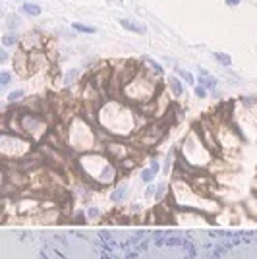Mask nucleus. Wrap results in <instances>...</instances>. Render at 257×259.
<instances>
[{"label":"nucleus","mask_w":257,"mask_h":259,"mask_svg":"<svg viewBox=\"0 0 257 259\" xmlns=\"http://www.w3.org/2000/svg\"><path fill=\"white\" fill-rule=\"evenodd\" d=\"M126 195H128V184L120 182L116 188H114V192L110 194V199L118 203V201H124V199H126Z\"/></svg>","instance_id":"obj_15"},{"label":"nucleus","mask_w":257,"mask_h":259,"mask_svg":"<svg viewBox=\"0 0 257 259\" xmlns=\"http://www.w3.org/2000/svg\"><path fill=\"white\" fill-rule=\"evenodd\" d=\"M159 170H161V162L159 161H151V164L147 166V168H143L140 172V178L141 182L145 184H151L155 178H157V174H159Z\"/></svg>","instance_id":"obj_12"},{"label":"nucleus","mask_w":257,"mask_h":259,"mask_svg":"<svg viewBox=\"0 0 257 259\" xmlns=\"http://www.w3.org/2000/svg\"><path fill=\"white\" fill-rule=\"evenodd\" d=\"M54 132L58 134V140L62 141V145L74 153L75 157L89 151H101L99 147L101 132L93 118H89L85 114H72L62 130H54Z\"/></svg>","instance_id":"obj_2"},{"label":"nucleus","mask_w":257,"mask_h":259,"mask_svg":"<svg viewBox=\"0 0 257 259\" xmlns=\"http://www.w3.org/2000/svg\"><path fill=\"white\" fill-rule=\"evenodd\" d=\"M178 161L193 170H205L215 162V153L209 149V145L203 141L197 128L190 130V134L184 138Z\"/></svg>","instance_id":"obj_7"},{"label":"nucleus","mask_w":257,"mask_h":259,"mask_svg":"<svg viewBox=\"0 0 257 259\" xmlns=\"http://www.w3.org/2000/svg\"><path fill=\"white\" fill-rule=\"evenodd\" d=\"M253 192H257V176H255V184H253Z\"/></svg>","instance_id":"obj_32"},{"label":"nucleus","mask_w":257,"mask_h":259,"mask_svg":"<svg viewBox=\"0 0 257 259\" xmlns=\"http://www.w3.org/2000/svg\"><path fill=\"white\" fill-rule=\"evenodd\" d=\"M228 120L244 141H257V99L242 97L228 107Z\"/></svg>","instance_id":"obj_6"},{"label":"nucleus","mask_w":257,"mask_h":259,"mask_svg":"<svg viewBox=\"0 0 257 259\" xmlns=\"http://www.w3.org/2000/svg\"><path fill=\"white\" fill-rule=\"evenodd\" d=\"M244 209H246L249 219L257 221V192H251V194L247 195V199L244 201Z\"/></svg>","instance_id":"obj_13"},{"label":"nucleus","mask_w":257,"mask_h":259,"mask_svg":"<svg viewBox=\"0 0 257 259\" xmlns=\"http://www.w3.org/2000/svg\"><path fill=\"white\" fill-rule=\"evenodd\" d=\"M176 72H178V76L182 77V79L186 81V83H188V85H195V77H193L190 72H186V70H182V68H178Z\"/></svg>","instance_id":"obj_26"},{"label":"nucleus","mask_w":257,"mask_h":259,"mask_svg":"<svg viewBox=\"0 0 257 259\" xmlns=\"http://www.w3.org/2000/svg\"><path fill=\"white\" fill-rule=\"evenodd\" d=\"M23 95H25V93H23L22 89H16V91H12L10 95H8V103H12V105H14V103H20Z\"/></svg>","instance_id":"obj_27"},{"label":"nucleus","mask_w":257,"mask_h":259,"mask_svg":"<svg viewBox=\"0 0 257 259\" xmlns=\"http://www.w3.org/2000/svg\"><path fill=\"white\" fill-rule=\"evenodd\" d=\"M75 170L77 176L95 186L108 188L114 186L120 178V166L105 151H89L75 157Z\"/></svg>","instance_id":"obj_3"},{"label":"nucleus","mask_w":257,"mask_h":259,"mask_svg":"<svg viewBox=\"0 0 257 259\" xmlns=\"http://www.w3.org/2000/svg\"><path fill=\"white\" fill-rule=\"evenodd\" d=\"M195 97L197 99H205L207 97V89L201 85H195Z\"/></svg>","instance_id":"obj_29"},{"label":"nucleus","mask_w":257,"mask_h":259,"mask_svg":"<svg viewBox=\"0 0 257 259\" xmlns=\"http://www.w3.org/2000/svg\"><path fill=\"white\" fill-rule=\"evenodd\" d=\"M12 62H14V70L18 76H29L31 74V64H29V53H25L23 49L18 47L16 54L12 56Z\"/></svg>","instance_id":"obj_11"},{"label":"nucleus","mask_w":257,"mask_h":259,"mask_svg":"<svg viewBox=\"0 0 257 259\" xmlns=\"http://www.w3.org/2000/svg\"><path fill=\"white\" fill-rule=\"evenodd\" d=\"M213 58L219 62V64H223L225 68H228V66L232 64V58L228 56V54H225V53H215L213 54Z\"/></svg>","instance_id":"obj_24"},{"label":"nucleus","mask_w":257,"mask_h":259,"mask_svg":"<svg viewBox=\"0 0 257 259\" xmlns=\"http://www.w3.org/2000/svg\"><path fill=\"white\" fill-rule=\"evenodd\" d=\"M93 122L97 124L103 138L116 140H132L140 130L149 124V118L140 108L132 107L120 97H108L97 108Z\"/></svg>","instance_id":"obj_1"},{"label":"nucleus","mask_w":257,"mask_h":259,"mask_svg":"<svg viewBox=\"0 0 257 259\" xmlns=\"http://www.w3.org/2000/svg\"><path fill=\"white\" fill-rule=\"evenodd\" d=\"M143 68H147L151 74H155L157 77H162V66L159 62H155L153 58H143Z\"/></svg>","instance_id":"obj_16"},{"label":"nucleus","mask_w":257,"mask_h":259,"mask_svg":"<svg viewBox=\"0 0 257 259\" xmlns=\"http://www.w3.org/2000/svg\"><path fill=\"white\" fill-rule=\"evenodd\" d=\"M12 81V74L10 72H0V85L6 87Z\"/></svg>","instance_id":"obj_28"},{"label":"nucleus","mask_w":257,"mask_h":259,"mask_svg":"<svg viewBox=\"0 0 257 259\" xmlns=\"http://www.w3.org/2000/svg\"><path fill=\"white\" fill-rule=\"evenodd\" d=\"M166 87H168V91H170L176 99H180L184 95V83L176 76H170L166 79Z\"/></svg>","instance_id":"obj_14"},{"label":"nucleus","mask_w":257,"mask_h":259,"mask_svg":"<svg viewBox=\"0 0 257 259\" xmlns=\"http://www.w3.org/2000/svg\"><path fill=\"white\" fill-rule=\"evenodd\" d=\"M72 27H74L77 33H85V35H93V33H97L95 27H91V25H85V23H79V22H75Z\"/></svg>","instance_id":"obj_22"},{"label":"nucleus","mask_w":257,"mask_h":259,"mask_svg":"<svg viewBox=\"0 0 257 259\" xmlns=\"http://www.w3.org/2000/svg\"><path fill=\"white\" fill-rule=\"evenodd\" d=\"M101 151H105L114 162H124L130 157H138L136 155V147L128 145L124 140H116V138H105V141L101 143Z\"/></svg>","instance_id":"obj_9"},{"label":"nucleus","mask_w":257,"mask_h":259,"mask_svg":"<svg viewBox=\"0 0 257 259\" xmlns=\"http://www.w3.org/2000/svg\"><path fill=\"white\" fill-rule=\"evenodd\" d=\"M22 10L27 14V16H31V18H37V16H41V6L39 4H35V2H25L22 6Z\"/></svg>","instance_id":"obj_19"},{"label":"nucleus","mask_w":257,"mask_h":259,"mask_svg":"<svg viewBox=\"0 0 257 259\" xmlns=\"http://www.w3.org/2000/svg\"><path fill=\"white\" fill-rule=\"evenodd\" d=\"M101 217H103V213H101V209L97 205L87 207V219H89V221H99Z\"/></svg>","instance_id":"obj_25"},{"label":"nucleus","mask_w":257,"mask_h":259,"mask_svg":"<svg viewBox=\"0 0 257 259\" xmlns=\"http://www.w3.org/2000/svg\"><path fill=\"white\" fill-rule=\"evenodd\" d=\"M199 85L205 89H215L217 87V79L211 76H199Z\"/></svg>","instance_id":"obj_23"},{"label":"nucleus","mask_w":257,"mask_h":259,"mask_svg":"<svg viewBox=\"0 0 257 259\" xmlns=\"http://www.w3.org/2000/svg\"><path fill=\"white\" fill-rule=\"evenodd\" d=\"M120 25H122L124 29H128V31H132V33H141V35H143V33L147 31V29H145L143 25H140V23H134L132 20H124V18L120 20Z\"/></svg>","instance_id":"obj_18"},{"label":"nucleus","mask_w":257,"mask_h":259,"mask_svg":"<svg viewBox=\"0 0 257 259\" xmlns=\"http://www.w3.org/2000/svg\"><path fill=\"white\" fill-rule=\"evenodd\" d=\"M8 60V51H6V47L0 51V62H6Z\"/></svg>","instance_id":"obj_30"},{"label":"nucleus","mask_w":257,"mask_h":259,"mask_svg":"<svg viewBox=\"0 0 257 259\" xmlns=\"http://www.w3.org/2000/svg\"><path fill=\"white\" fill-rule=\"evenodd\" d=\"M20 41H22V37L16 31H8L2 37V45H4L6 49H8V47H20Z\"/></svg>","instance_id":"obj_17"},{"label":"nucleus","mask_w":257,"mask_h":259,"mask_svg":"<svg viewBox=\"0 0 257 259\" xmlns=\"http://www.w3.org/2000/svg\"><path fill=\"white\" fill-rule=\"evenodd\" d=\"M33 149H35V141H31L22 134L2 130V134H0V155L4 159V164H10V162L16 164V162L27 159L29 155H33Z\"/></svg>","instance_id":"obj_8"},{"label":"nucleus","mask_w":257,"mask_h":259,"mask_svg":"<svg viewBox=\"0 0 257 259\" xmlns=\"http://www.w3.org/2000/svg\"><path fill=\"white\" fill-rule=\"evenodd\" d=\"M242 0H226V6H238Z\"/></svg>","instance_id":"obj_31"},{"label":"nucleus","mask_w":257,"mask_h":259,"mask_svg":"<svg viewBox=\"0 0 257 259\" xmlns=\"http://www.w3.org/2000/svg\"><path fill=\"white\" fill-rule=\"evenodd\" d=\"M166 199L174 209H192L209 217L221 213V203L217 197L201 194L188 178H180V176H174Z\"/></svg>","instance_id":"obj_4"},{"label":"nucleus","mask_w":257,"mask_h":259,"mask_svg":"<svg viewBox=\"0 0 257 259\" xmlns=\"http://www.w3.org/2000/svg\"><path fill=\"white\" fill-rule=\"evenodd\" d=\"M161 89V77H157L155 74H151L147 68L140 66V70L122 85L120 99H124L132 107L143 108L159 95Z\"/></svg>","instance_id":"obj_5"},{"label":"nucleus","mask_w":257,"mask_h":259,"mask_svg":"<svg viewBox=\"0 0 257 259\" xmlns=\"http://www.w3.org/2000/svg\"><path fill=\"white\" fill-rule=\"evenodd\" d=\"M6 25H8V31H16V29L22 25V18H20L18 14H8V22H6Z\"/></svg>","instance_id":"obj_21"},{"label":"nucleus","mask_w":257,"mask_h":259,"mask_svg":"<svg viewBox=\"0 0 257 259\" xmlns=\"http://www.w3.org/2000/svg\"><path fill=\"white\" fill-rule=\"evenodd\" d=\"M77 79H79V70H70V72H66L62 83H64V87H72L77 83Z\"/></svg>","instance_id":"obj_20"},{"label":"nucleus","mask_w":257,"mask_h":259,"mask_svg":"<svg viewBox=\"0 0 257 259\" xmlns=\"http://www.w3.org/2000/svg\"><path fill=\"white\" fill-rule=\"evenodd\" d=\"M20 49H23L25 53H39V51H45V39L41 37V33L37 31H29L25 33L20 41Z\"/></svg>","instance_id":"obj_10"}]
</instances>
